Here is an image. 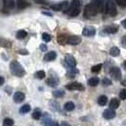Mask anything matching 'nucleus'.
<instances>
[{"instance_id": "obj_1", "label": "nucleus", "mask_w": 126, "mask_h": 126, "mask_svg": "<svg viewBox=\"0 0 126 126\" xmlns=\"http://www.w3.org/2000/svg\"><path fill=\"white\" fill-rule=\"evenodd\" d=\"M63 13L65 14H68L69 16H77L81 13V2L80 0H72L71 6L67 8Z\"/></svg>"}, {"instance_id": "obj_2", "label": "nucleus", "mask_w": 126, "mask_h": 126, "mask_svg": "<svg viewBox=\"0 0 126 126\" xmlns=\"http://www.w3.org/2000/svg\"><path fill=\"white\" fill-rule=\"evenodd\" d=\"M10 69L12 74L16 77H23L26 74V71L24 67L17 62V61H13L10 64Z\"/></svg>"}, {"instance_id": "obj_3", "label": "nucleus", "mask_w": 126, "mask_h": 126, "mask_svg": "<svg viewBox=\"0 0 126 126\" xmlns=\"http://www.w3.org/2000/svg\"><path fill=\"white\" fill-rule=\"evenodd\" d=\"M103 13H108L111 16H115L117 14V9L112 0H104V9Z\"/></svg>"}, {"instance_id": "obj_4", "label": "nucleus", "mask_w": 126, "mask_h": 126, "mask_svg": "<svg viewBox=\"0 0 126 126\" xmlns=\"http://www.w3.org/2000/svg\"><path fill=\"white\" fill-rule=\"evenodd\" d=\"M98 13L96 8H95L93 2L91 4H88L86 5V7L84 8V12H83V14H84V17L85 18H91V17H94L95 15Z\"/></svg>"}, {"instance_id": "obj_5", "label": "nucleus", "mask_w": 126, "mask_h": 126, "mask_svg": "<svg viewBox=\"0 0 126 126\" xmlns=\"http://www.w3.org/2000/svg\"><path fill=\"white\" fill-rule=\"evenodd\" d=\"M65 88L67 90H70V91H73V90H78V91H83L84 90V87L82 83L80 82H71V83H68L65 85Z\"/></svg>"}, {"instance_id": "obj_6", "label": "nucleus", "mask_w": 126, "mask_h": 126, "mask_svg": "<svg viewBox=\"0 0 126 126\" xmlns=\"http://www.w3.org/2000/svg\"><path fill=\"white\" fill-rule=\"evenodd\" d=\"M67 8H68V2L67 1H63L62 3L54 4V5L51 6V9L55 12H64Z\"/></svg>"}, {"instance_id": "obj_7", "label": "nucleus", "mask_w": 126, "mask_h": 126, "mask_svg": "<svg viewBox=\"0 0 126 126\" xmlns=\"http://www.w3.org/2000/svg\"><path fill=\"white\" fill-rule=\"evenodd\" d=\"M110 75H111V77L113 78L114 80L120 81V79H121V71H120V69L119 67L114 66V67H112L110 69Z\"/></svg>"}, {"instance_id": "obj_8", "label": "nucleus", "mask_w": 126, "mask_h": 126, "mask_svg": "<svg viewBox=\"0 0 126 126\" xmlns=\"http://www.w3.org/2000/svg\"><path fill=\"white\" fill-rule=\"evenodd\" d=\"M95 33H96V30H95L94 27L92 26H87L83 29L82 31V35L83 36H87V37H90V36H94Z\"/></svg>"}, {"instance_id": "obj_9", "label": "nucleus", "mask_w": 126, "mask_h": 126, "mask_svg": "<svg viewBox=\"0 0 126 126\" xmlns=\"http://www.w3.org/2000/svg\"><path fill=\"white\" fill-rule=\"evenodd\" d=\"M93 4H94V6L98 13H103L104 0H94V1H93Z\"/></svg>"}, {"instance_id": "obj_10", "label": "nucleus", "mask_w": 126, "mask_h": 126, "mask_svg": "<svg viewBox=\"0 0 126 126\" xmlns=\"http://www.w3.org/2000/svg\"><path fill=\"white\" fill-rule=\"evenodd\" d=\"M64 61H65V63L69 66L70 68H71V67H75L76 64H77V62H76L75 58L72 56V55H69V54L65 56Z\"/></svg>"}, {"instance_id": "obj_11", "label": "nucleus", "mask_w": 126, "mask_h": 126, "mask_svg": "<svg viewBox=\"0 0 126 126\" xmlns=\"http://www.w3.org/2000/svg\"><path fill=\"white\" fill-rule=\"evenodd\" d=\"M116 117V112L114 109H106L104 112H103V118L106 119V120H112Z\"/></svg>"}, {"instance_id": "obj_12", "label": "nucleus", "mask_w": 126, "mask_h": 126, "mask_svg": "<svg viewBox=\"0 0 126 126\" xmlns=\"http://www.w3.org/2000/svg\"><path fill=\"white\" fill-rule=\"evenodd\" d=\"M25 100V94L23 93V92H20V91H17V92H15L14 95H13V101H15V102H21V101H23Z\"/></svg>"}, {"instance_id": "obj_13", "label": "nucleus", "mask_w": 126, "mask_h": 126, "mask_svg": "<svg viewBox=\"0 0 126 126\" xmlns=\"http://www.w3.org/2000/svg\"><path fill=\"white\" fill-rule=\"evenodd\" d=\"M57 57V54L55 51H49V52H47L44 57V61L46 62H51V61H53V60H55Z\"/></svg>"}, {"instance_id": "obj_14", "label": "nucleus", "mask_w": 126, "mask_h": 126, "mask_svg": "<svg viewBox=\"0 0 126 126\" xmlns=\"http://www.w3.org/2000/svg\"><path fill=\"white\" fill-rule=\"evenodd\" d=\"M81 41H82V39L79 36H70V37H68V40H67V44L76 46V45L80 44Z\"/></svg>"}, {"instance_id": "obj_15", "label": "nucleus", "mask_w": 126, "mask_h": 126, "mask_svg": "<svg viewBox=\"0 0 126 126\" xmlns=\"http://www.w3.org/2000/svg\"><path fill=\"white\" fill-rule=\"evenodd\" d=\"M119 30V27L116 25H112V26H108L104 29V32H107V33H110V34H113V33H116Z\"/></svg>"}, {"instance_id": "obj_16", "label": "nucleus", "mask_w": 126, "mask_h": 126, "mask_svg": "<svg viewBox=\"0 0 126 126\" xmlns=\"http://www.w3.org/2000/svg\"><path fill=\"white\" fill-rule=\"evenodd\" d=\"M0 46L3 47H7V48H10L12 47V42L7 40L5 38L0 37Z\"/></svg>"}, {"instance_id": "obj_17", "label": "nucleus", "mask_w": 126, "mask_h": 126, "mask_svg": "<svg viewBox=\"0 0 126 126\" xmlns=\"http://www.w3.org/2000/svg\"><path fill=\"white\" fill-rule=\"evenodd\" d=\"M14 4V0H4V8L7 10H13Z\"/></svg>"}, {"instance_id": "obj_18", "label": "nucleus", "mask_w": 126, "mask_h": 126, "mask_svg": "<svg viewBox=\"0 0 126 126\" xmlns=\"http://www.w3.org/2000/svg\"><path fill=\"white\" fill-rule=\"evenodd\" d=\"M47 83L51 86V87H55L58 85V83H59V81L57 80V78H48L47 80Z\"/></svg>"}, {"instance_id": "obj_19", "label": "nucleus", "mask_w": 126, "mask_h": 126, "mask_svg": "<svg viewBox=\"0 0 126 126\" xmlns=\"http://www.w3.org/2000/svg\"><path fill=\"white\" fill-rule=\"evenodd\" d=\"M99 82H100V80H99L98 77L90 78L88 81H87V83H88V85H90V86H96V85L99 84Z\"/></svg>"}, {"instance_id": "obj_20", "label": "nucleus", "mask_w": 126, "mask_h": 126, "mask_svg": "<svg viewBox=\"0 0 126 126\" xmlns=\"http://www.w3.org/2000/svg\"><path fill=\"white\" fill-rule=\"evenodd\" d=\"M119 106H120V101L118 99H112L109 103V107L111 109H117Z\"/></svg>"}, {"instance_id": "obj_21", "label": "nucleus", "mask_w": 126, "mask_h": 126, "mask_svg": "<svg viewBox=\"0 0 126 126\" xmlns=\"http://www.w3.org/2000/svg\"><path fill=\"white\" fill-rule=\"evenodd\" d=\"M108 101V99L106 96H104V95H102V96H100L99 97V99H98V103L101 105V106H104L106 103H107Z\"/></svg>"}, {"instance_id": "obj_22", "label": "nucleus", "mask_w": 126, "mask_h": 126, "mask_svg": "<svg viewBox=\"0 0 126 126\" xmlns=\"http://www.w3.org/2000/svg\"><path fill=\"white\" fill-rule=\"evenodd\" d=\"M57 40H58V43H59L60 45H65L66 43H67L68 38L66 37L64 34H61V35H59V36H58Z\"/></svg>"}, {"instance_id": "obj_23", "label": "nucleus", "mask_w": 126, "mask_h": 126, "mask_svg": "<svg viewBox=\"0 0 126 126\" xmlns=\"http://www.w3.org/2000/svg\"><path fill=\"white\" fill-rule=\"evenodd\" d=\"M109 53H110V55L113 57H117L120 55V48L119 47H113L111 49H110V51H109Z\"/></svg>"}, {"instance_id": "obj_24", "label": "nucleus", "mask_w": 126, "mask_h": 126, "mask_svg": "<svg viewBox=\"0 0 126 126\" xmlns=\"http://www.w3.org/2000/svg\"><path fill=\"white\" fill-rule=\"evenodd\" d=\"M64 110L66 111H72L74 108H75V104L72 102V101H67L65 104H64Z\"/></svg>"}, {"instance_id": "obj_25", "label": "nucleus", "mask_w": 126, "mask_h": 126, "mask_svg": "<svg viewBox=\"0 0 126 126\" xmlns=\"http://www.w3.org/2000/svg\"><path fill=\"white\" fill-rule=\"evenodd\" d=\"M27 35H28V33L26 31H19L17 33H16V38L19 39V40H22V39H24V38L27 37Z\"/></svg>"}, {"instance_id": "obj_26", "label": "nucleus", "mask_w": 126, "mask_h": 126, "mask_svg": "<svg viewBox=\"0 0 126 126\" xmlns=\"http://www.w3.org/2000/svg\"><path fill=\"white\" fill-rule=\"evenodd\" d=\"M30 111H31V105H29V104H25L20 108V113L21 114H27Z\"/></svg>"}, {"instance_id": "obj_27", "label": "nucleus", "mask_w": 126, "mask_h": 126, "mask_svg": "<svg viewBox=\"0 0 126 126\" xmlns=\"http://www.w3.org/2000/svg\"><path fill=\"white\" fill-rule=\"evenodd\" d=\"M53 96L55 97V98H62L64 96V91L62 90V89H59V90H55L54 92H53Z\"/></svg>"}, {"instance_id": "obj_28", "label": "nucleus", "mask_w": 126, "mask_h": 126, "mask_svg": "<svg viewBox=\"0 0 126 126\" xmlns=\"http://www.w3.org/2000/svg\"><path fill=\"white\" fill-rule=\"evenodd\" d=\"M35 77H36L37 79L42 80V79H44L45 77H46V72H45L44 70H39V71H37V72L35 73Z\"/></svg>"}, {"instance_id": "obj_29", "label": "nucleus", "mask_w": 126, "mask_h": 126, "mask_svg": "<svg viewBox=\"0 0 126 126\" xmlns=\"http://www.w3.org/2000/svg\"><path fill=\"white\" fill-rule=\"evenodd\" d=\"M42 117V113H41V111L39 110V109H36L33 114H32V118L34 119V120H39L40 118Z\"/></svg>"}, {"instance_id": "obj_30", "label": "nucleus", "mask_w": 126, "mask_h": 126, "mask_svg": "<svg viewBox=\"0 0 126 126\" xmlns=\"http://www.w3.org/2000/svg\"><path fill=\"white\" fill-rule=\"evenodd\" d=\"M17 6L19 9H24L28 6V3L26 0H17Z\"/></svg>"}, {"instance_id": "obj_31", "label": "nucleus", "mask_w": 126, "mask_h": 126, "mask_svg": "<svg viewBox=\"0 0 126 126\" xmlns=\"http://www.w3.org/2000/svg\"><path fill=\"white\" fill-rule=\"evenodd\" d=\"M101 63H99V64H96L94 66H92V68H91V71L92 72H94V73H98V72H100L101 69Z\"/></svg>"}, {"instance_id": "obj_32", "label": "nucleus", "mask_w": 126, "mask_h": 126, "mask_svg": "<svg viewBox=\"0 0 126 126\" xmlns=\"http://www.w3.org/2000/svg\"><path fill=\"white\" fill-rule=\"evenodd\" d=\"M43 125L45 126H48L49 124L51 123V120H50V118H49V116L48 115H47V117H45L44 120H43Z\"/></svg>"}, {"instance_id": "obj_33", "label": "nucleus", "mask_w": 126, "mask_h": 126, "mask_svg": "<svg viewBox=\"0 0 126 126\" xmlns=\"http://www.w3.org/2000/svg\"><path fill=\"white\" fill-rule=\"evenodd\" d=\"M74 67H71V69L67 72V74L66 75L68 76V77H73V76H75L76 74H78L79 73V70L78 69H73Z\"/></svg>"}, {"instance_id": "obj_34", "label": "nucleus", "mask_w": 126, "mask_h": 126, "mask_svg": "<svg viewBox=\"0 0 126 126\" xmlns=\"http://www.w3.org/2000/svg\"><path fill=\"white\" fill-rule=\"evenodd\" d=\"M13 120L12 119H5L3 121V126H13Z\"/></svg>"}, {"instance_id": "obj_35", "label": "nucleus", "mask_w": 126, "mask_h": 126, "mask_svg": "<svg viewBox=\"0 0 126 126\" xmlns=\"http://www.w3.org/2000/svg\"><path fill=\"white\" fill-rule=\"evenodd\" d=\"M101 82H102V84H103L104 86H108V85H111V84H112V81H111L110 79H108V78H104Z\"/></svg>"}, {"instance_id": "obj_36", "label": "nucleus", "mask_w": 126, "mask_h": 126, "mask_svg": "<svg viewBox=\"0 0 126 126\" xmlns=\"http://www.w3.org/2000/svg\"><path fill=\"white\" fill-rule=\"evenodd\" d=\"M42 38H43V40H44L45 42H50L51 41V36L48 33H44L42 35Z\"/></svg>"}, {"instance_id": "obj_37", "label": "nucleus", "mask_w": 126, "mask_h": 126, "mask_svg": "<svg viewBox=\"0 0 126 126\" xmlns=\"http://www.w3.org/2000/svg\"><path fill=\"white\" fill-rule=\"evenodd\" d=\"M120 97L121 100H126V89H122L120 92Z\"/></svg>"}, {"instance_id": "obj_38", "label": "nucleus", "mask_w": 126, "mask_h": 126, "mask_svg": "<svg viewBox=\"0 0 126 126\" xmlns=\"http://www.w3.org/2000/svg\"><path fill=\"white\" fill-rule=\"evenodd\" d=\"M120 7H126V0H116Z\"/></svg>"}, {"instance_id": "obj_39", "label": "nucleus", "mask_w": 126, "mask_h": 126, "mask_svg": "<svg viewBox=\"0 0 126 126\" xmlns=\"http://www.w3.org/2000/svg\"><path fill=\"white\" fill-rule=\"evenodd\" d=\"M121 45H122L124 47H126V35H124L123 37L121 38Z\"/></svg>"}, {"instance_id": "obj_40", "label": "nucleus", "mask_w": 126, "mask_h": 126, "mask_svg": "<svg viewBox=\"0 0 126 126\" xmlns=\"http://www.w3.org/2000/svg\"><path fill=\"white\" fill-rule=\"evenodd\" d=\"M40 49H41L42 51H47V47L46 45H44V44L40 45Z\"/></svg>"}, {"instance_id": "obj_41", "label": "nucleus", "mask_w": 126, "mask_h": 126, "mask_svg": "<svg viewBox=\"0 0 126 126\" xmlns=\"http://www.w3.org/2000/svg\"><path fill=\"white\" fill-rule=\"evenodd\" d=\"M34 2L37 3V4H45V3H47L46 0H34Z\"/></svg>"}, {"instance_id": "obj_42", "label": "nucleus", "mask_w": 126, "mask_h": 126, "mask_svg": "<svg viewBox=\"0 0 126 126\" xmlns=\"http://www.w3.org/2000/svg\"><path fill=\"white\" fill-rule=\"evenodd\" d=\"M19 53L20 54H23V55H27L29 52L26 50V49H22V50H19Z\"/></svg>"}, {"instance_id": "obj_43", "label": "nucleus", "mask_w": 126, "mask_h": 126, "mask_svg": "<svg viewBox=\"0 0 126 126\" xmlns=\"http://www.w3.org/2000/svg\"><path fill=\"white\" fill-rule=\"evenodd\" d=\"M60 126H70V124L66 121H63V122H61Z\"/></svg>"}, {"instance_id": "obj_44", "label": "nucleus", "mask_w": 126, "mask_h": 126, "mask_svg": "<svg viewBox=\"0 0 126 126\" xmlns=\"http://www.w3.org/2000/svg\"><path fill=\"white\" fill-rule=\"evenodd\" d=\"M4 82H5V79H4L2 76H0V86H1V85L4 83Z\"/></svg>"}, {"instance_id": "obj_45", "label": "nucleus", "mask_w": 126, "mask_h": 126, "mask_svg": "<svg viewBox=\"0 0 126 126\" xmlns=\"http://www.w3.org/2000/svg\"><path fill=\"white\" fill-rule=\"evenodd\" d=\"M50 126H60V125H59V123L57 121H51Z\"/></svg>"}, {"instance_id": "obj_46", "label": "nucleus", "mask_w": 126, "mask_h": 126, "mask_svg": "<svg viewBox=\"0 0 126 126\" xmlns=\"http://www.w3.org/2000/svg\"><path fill=\"white\" fill-rule=\"evenodd\" d=\"M121 25L123 26V28H124V29H126V19H124V20L121 22Z\"/></svg>"}, {"instance_id": "obj_47", "label": "nucleus", "mask_w": 126, "mask_h": 126, "mask_svg": "<svg viewBox=\"0 0 126 126\" xmlns=\"http://www.w3.org/2000/svg\"><path fill=\"white\" fill-rule=\"evenodd\" d=\"M43 14H47V16H52V14L49 13H47V12H43Z\"/></svg>"}, {"instance_id": "obj_48", "label": "nucleus", "mask_w": 126, "mask_h": 126, "mask_svg": "<svg viewBox=\"0 0 126 126\" xmlns=\"http://www.w3.org/2000/svg\"><path fill=\"white\" fill-rule=\"evenodd\" d=\"M123 67H124V69L126 70V61H124V62H123Z\"/></svg>"}, {"instance_id": "obj_49", "label": "nucleus", "mask_w": 126, "mask_h": 126, "mask_svg": "<svg viewBox=\"0 0 126 126\" xmlns=\"http://www.w3.org/2000/svg\"><path fill=\"white\" fill-rule=\"evenodd\" d=\"M121 83H122V85L126 86V80H125V81H122V82H121Z\"/></svg>"}, {"instance_id": "obj_50", "label": "nucleus", "mask_w": 126, "mask_h": 126, "mask_svg": "<svg viewBox=\"0 0 126 126\" xmlns=\"http://www.w3.org/2000/svg\"><path fill=\"white\" fill-rule=\"evenodd\" d=\"M121 126H126V120L125 121H123V123H122V125Z\"/></svg>"}]
</instances>
